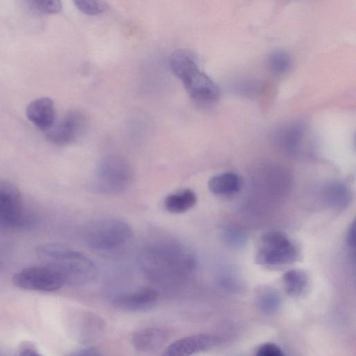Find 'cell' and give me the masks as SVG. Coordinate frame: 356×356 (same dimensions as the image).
<instances>
[{
	"label": "cell",
	"mask_w": 356,
	"mask_h": 356,
	"mask_svg": "<svg viewBox=\"0 0 356 356\" xmlns=\"http://www.w3.org/2000/svg\"><path fill=\"white\" fill-rule=\"evenodd\" d=\"M139 265L151 280L161 284L180 282L195 269L193 252L184 244L171 239L154 241L140 253Z\"/></svg>",
	"instance_id": "obj_1"
},
{
	"label": "cell",
	"mask_w": 356,
	"mask_h": 356,
	"mask_svg": "<svg viewBox=\"0 0 356 356\" xmlns=\"http://www.w3.org/2000/svg\"><path fill=\"white\" fill-rule=\"evenodd\" d=\"M42 263L63 277L65 284L80 286L93 281L97 268L83 253L59 243H46L36 248Z\"/></svg>",
	"instance_id": "obj_2"
},
{
	"label": "cell",
	"mask_w": 356,
	"mask_h": 356,
	"mask_svg": "<svg viewBox=\"0 0 356 356\" xmlns=\"http://www.w3.org/2000/svg\"><path fill=\"white\" fill-rule=\"evenodd\" d=\"M169 64L175 75L180 79L188 95L195 101L211 104L220 97L216 83L203 72L191 56L184 50L175 51Z\"/></svg>",
	"instance_id": "obj_3"
},
{
	"label": "cell",
	"mask_w": 356,
	"mask_h": 356,
	"mask_svg": "<svg viewBox=\"0 0 356 356\" xmlns=\"http://www.w3.org/2000/svg\"><path fill=\"white\" fill-rule=\"evenodd\" d=\"M132 236L130 225L124 220L104 218L89 221L83 230L86 244L93 250L106 251L118 248Z\"/></svg>",
	"instance_id": "obj_4"
},
{
	"label": "cell",
	"mask_w": 356,
	"mask_h": 356,
	"mask_svg": "<svg viewBox=\"0 0 356 356\" xmlns=\"http://www.w3.org/2000/svg\"><path fill=\"white\" fill-rule=\"evenodd\" d=\"M132 179L133 172L129 163L121 156L108 155L97 166L94 187L102 193H119L129 186Z\"/></svg>",
	"instance_id": "obj_5"
},
{
	"label": "cell",
	"mask_w": 356,
	"mask_h": 356,
	"mask_svg": "<svg viewBox=\"0 0 356 356\" xmlns=\"http://www.w3.org/2000/svg\"><path fill=\"white\" fill-rule=\"evenodd\" d=\"M298 251L283 232L269 231L264 234L257 254V262L268 267H276L295 261Z\"/></svg>",
	"instance_id": "obj_6"
},
{
	"label": "cell",
	"mask_w": 356,
	"mask_h": 356,
	"mask_svg": "<svg viewBox=\"0 0 356 356\" xmlns=\"http://www.w3.org/2000/svg\"><path fill=\"white\" fill-rule=\"evenodd\" d=\"M20 191L12 183L0 179V226L23 228L33 223Z\"/></svg>",
	"instance_id": "obj_7"
},
{
	"label": "cell",
	"mask_w": 356,
	"mask_h": 356,
	"mask_svg": "<svg viewBox=\"0 0 356 356\" xmlns=\"http://www.w3.org/2000/svg\"><path fill=\"white\" fill-rule=\"evenodd\" d=\"M12 281L17 288L44 292L56 291L65 284L60 274L44 265L25 268L15 273Z\"/></svg>",
	"instance_id": "obj_8"
},
{
	"label": "cell",
	"mask_w": 356,
	"mask_h": 356,
	"mask_svg": "<svg viewBox=\"0 0 356 356\" xmlns=\"http://www.w3.org/2000/svg\"><path fill=\"white\" fill-rule=\"evenodd\" d=\"M86 116L77 111L66 113L47 132L49 140L56 145H68L79 139L86 129Z\"/></svg>",
	"instance_id": "obj_9"
},
{
	"label": "cell",
	"mask_w": 356,
	"mask_h": 356,
	"mask_svg": "<svg viewBox=\"0 0 356 356\" xmlns=\"http://www.w3.org/2000/svg\"><path fill=\"white\" fill-rule=\"evenodd\" d=\"M158 298L159 294L156 290L146 287L118 295L113 299V304L122 310L141 312L152 308Z\"/></svg>",
	"instance_id": "obj_10"
},
{
	"label": "cell",
	"mask_w": 356,
	"mask_h": 356,
	"mask_svg": "<svg viewBox=\"0 0 356 356\" xmlns=\"http://www.w3.org/2000/svg\"><path fill=\"white\" fill-rule=\"evenodd\" d=\"M216 343V339L207 334H194L181 338L170 344L161 356H192L206 350Z\"/></svg>",
	"instance_id": "obj_11"
},
{
	"label": "cell",
	"mask_w": 356,
	"mask_h": 356,
	"mask_svg": "<svg viewBox=\"0 0 356 356\" xmlns=\"http://www.w3.org/2000/svg\"><path fill=\"white\" fill-rule=\"evenodd\" d=\"M26 114L28 119L40 129H49L56 118L54 103L49 97L35 99L27 106Z\"/></svg>",
	"instance_id": "obj_12"
},
{
	"label": "cell",
	"mask_w": 356,
	"mask_h": 356,
	"mask_svg": "<svg viewBox=\"0 0 356 356\" xmlns=\"http://www.w3.org/2000/svg\"><path fill=\"white\" fill-rule=\"evenodd\" d=\"M169 332L161 327H146L136 331L131 337L133 346L140 351L161 348L168 340Z\"/></svg>",
	"instance_id": "obj_13"
},
{
	"label": "cell",
	"mask_w": 356,
	"mask_h": 356,
	"mask_svg": "<svg viewBox=\"0 0 356 356\" xmlns=\"http://www.w3.org/2000/svg\"><path fill=\"white\" fill-rule=\"evenodd\" d=\"M277 140L280 146L289 153L297 150L302 140L305 127L300 122L284 125L277 130Z\"/></svg>",
	"instance_id": "obj_14"
},
{
	"label": "cell",
	"mask_w": 356,
	"mask_h": 356,
	"mask_svg": "<svg viewBox=\"0 0 356 356\" xmlns=\"http://www.w3.org/2000/svg\"><path fill=\"white\" fill-rule=\"evenodd\" d=\"M105 327V322L100 316L90 312H84L79 325L81 340L89 344L94 342L102 336Z\"/></svg>",
	"instance_id": "obj_15"
},
{
	"label": "cell",
	"mask_w": 356,
	"mask_h": 356,
	"mask_svg": "<svg viewBox=\"0 0 356 356\" xmlns=\"http://www.w3.org/2000/svg\"><path fill=\"white\" fill-rule=\"evenodd\" d=\"M241 181L238 175L232 172H226L212 177L209 182V191L218 195H232L240 190Z\"/></svg>",
	"instance_id": "obj_16"
},
{
	"label": "cell",
	"mask_w": 356,
	"mask_h": 356,
	"mask_svg": "<svg viewBox=\"0 0 356 356\" xmlns=\"http://www.w3.org/2000/svg\"><path fill=\"white\" fill-rule=\"evenodd\" d=\"M195 193L189 188L168 195L164 200L166 210L172 213H184L193 208L197 202Z\"/></svg>",
	"instance_id": "obj_17"
},
{
	"label": "cell",
	"mask_w": 356,
	"mask_h": 356,
	"mask_svg": "<svg viewBox=\"0 0 356 356\" xmlns=\"http://www.w3.org/2000/svg\"><path fill=\"white\" fill-rule=\"evenodd\" d=\"M324 197L327 205L336 210L343 209L350 202V193L342 182L332 181L324 190Z\"/></svg>",
	"instance_id": "obj_18"
},
{
	"label": "cell",
	"mask_w": 356,
	"mask_h": 356,
	"mask_svg": "<svg viewBox=\"0 0 356 356\" xmlns=\"http://www.w3.org/2000/svg\"><path fill=\"white\" fill-rule=\"evenodd\" d=\"M283 281L289 293L298 296L305 290L308 280L306 274L303 271L291 269L284 274Z\"/></svg>",
	"instance_id": "obj_19"
},
{
	"label": "cell",
	"mask_w": 356,
	"mask_h": 356,
	"mask_svg": "<svg viewBox=\"0 0 356 356\" xmlns=\"http://www.w3.org/2000/svg\"><path fill=\"white\" fill-rule=\"evenodd\" d=\"M267 63L271 71L279 75L287 73L292 67L291 57L284 50L272 51L268 56Z\"/></svg>",
	"instance_id": "obj_20"
},
{
	"label": "cell",
	"mask_w": 356,
	"mask_h": 356,
	"mask_svg": "<svg viewBox=\"0 0 356 356\" xmlns=\"http://www.w3.org/2000/svg\"><path fill=\"white\" fill-rule=\"evenodd\" d=\"M26 8L37 14H55L62 8L58 0H29L24 1Z\"/></svg>",
	"instance_id": "obj_21"
},
{
	"label": "cell",
	"mask_w": 356,
	"mask_h": 356,
	"mask_svg": "<svg viewBox=\"0 0 356 356\" xmlns=\"http://www.w3.org/2000/svg\"><path fill=\"white\" fill-rule=\"evenodd\" d=\"M74 4L81 13L88 15H97L108 8L106 2L99 0H76Z\"/></svg>",
	"instance_id": "obj_22"
},
{
	"label": "cell",
	"mask_w": 356,
	"mask_h": 356,
	"mask_svg": "<svg viewBox=\"0 0 356 356\" xmlns=\"http://www.w3.org/2000/svg\"><path fill=\"white\" fill-rule=\"evenodd\" d=\"M225 241L233 247H241L247 241V236L243 230L236 227H228L222 232Z\"/></svg>",
	"instance_id": "obj_23"
},
{
	"label": "cell",
	"mask_w": 356,
	"mask_h": 356,
	"mask_svg": "<svg viewBox=\"0 0 356 356\" xmlns=\"http://www.w3.org/2000/svg\"><path fill=\"white\" fill-rule=\"evenodd\" d=\"M256 356H285V355L277 345L267 343L259 348Z\"/></svg>",
	"instance_id": "obj_24"
},
{
	"label": "cell",
	"mask_w": 356,
	"mask_h": 356,
	"mask_svg": "<svg viewBox=\"0 0 356 356\" xmlns=\"http://www.w3.org/2000/svg\"><path fill=\"white\" fill-rule=\"evenodd\" d=\"M67 356H102V355L97 348L90 346L74 351Z\"/></svg>",
	"instance_id": "obj_25"
},
{
	"label": "cell",
	"mask_w": 356,
	"mask_h": 356,
	"mask_svg": "<svg viewBox=\"0 0 356 356\" xmlns=\"http://www.w3.org/2000/svg\"><path fill=\"white\" fill-rule=\"evenodd\" d=\"M356 224L354 221L348 229L347 234V244L350 248H355V240H356Z\"/></svg>",
	"instance_id": "obj_26"
},
{
	"label": "cell",
	"mask_w": 356,
	"mask_h": 356,
	"mask_svg": "<svg viewBox=\"0 0 356 356\" xmlns=\"http://www.w3.org/2000/svg\"><path fill=\"white\" fill-rule=\"evenodd\" d=\"M18 356H42L31 346L23 347Z\"/></svg>",
	"instance_id": "obj_27"
}]
</instances>
